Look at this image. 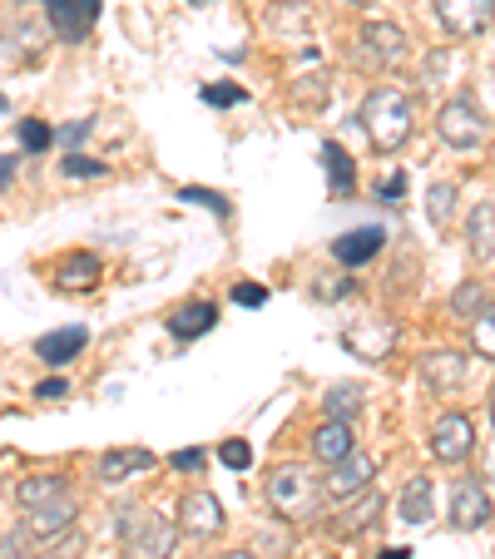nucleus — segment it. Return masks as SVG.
I'll list each match as a JSON object with an SVG mask.
<instances>
[{"label":"nucleus","mask_w":495,"mask_h":559,"mask_svg":"<svg viewBox=\"0 0 495 559\" xmlns=\"http://www.w3.org/2000/svg\"><path fill=\"white\" fill-rule=\"evenodd\" d=\"M55 139V129L45 124V119H21V148L25 154H45Z\"/></svg>","instance_id":"nucleus-31"},{"label":"nucleus","mask_w":495,"mask_h":559,"mask_svg":"<svg viewBox=\"0 0 495 559\" xmlns=\"http://www.w3.org/2000/svg\"><path fill=\"white\" fill-rule=\"evenodd\" d=\"M189 5H203V0H189Z\"/></svg>","instance_id":"nucleus-50"},{"label":"nucleus","mask_w":495,"mask_h":559,"mask_svg":"<svg viewBox=\"0 0 495 559\" xmlns=\"http://www.w3.org/2000/svg\"><path fill=\"white\" fill-rule=\"evenodd\" d=\"M11 174H15V158H11V154H0V189L11 183Z\"/></svg>","instance_id":"nucleus-43"},{"label":"nucleus","mask_w":495,"mask_h":559,"mask_svg":"<svg viewBox=\"0 0 495 559\" xmlns=\"http://www.w3.org/2000/svg\"><path fill=\"white\" fill-rule=\"evenodd\" d=\"M391 337H397V328H391V322H372V328H362V322H357V328L347 332V347H357L367 361H381V357H387V347H391Z\"/></svg>","instance_id":"nucleus-23"},{"label":"nucleus","mask_w":495,"mask_h":559,"mask_svg":"<svg viewBox=\"0 0 495 559\" xmlns=\"http://www.w3.org/2000/svg\"><path fill=\"white\" fill-rule=\"evenodd\" d=\"M233 302H238V307H263V302H268V287L238 283V287H233Z\"/></svg>","instance_id":"nucleus-40"},{"label":"nucleus","mask_w":495,"mask_h":559,"mask_svg":"<svg viewBox=\"0 0 495 559\" xmlns=\"http://www.w3.org/2000/svg\"><path fill=\"white\" fill-rule=\"evenodd\" d=\"M223 559H258V555H223Z\"/></svg>","instance_id":"nucleus-45"},{"label":"nucleus","mask_w":495,"mask_h":559,"mask_svg":"<svg viewBox=\"0 0 495 559\" xmlns=\"http://www.w3.org/2000/svg\"><path fill=\"white\" fill-rule=\"evenodd\" d=\"M352 55H357V64H367V70H397V64L406 60V31L391 21H372L357 31Z\"/></svg>","instance_id":"nucleus-4"},{"label":"nucleus","mask_w":495,"mask_h":559,"mask_svg":"<svg viewBox=\"0 0 495 559\" xmlns=\"http://www.w3.org/2000/svg\"><path fill=\"white\" fill-rule=\"evenodd\" d=\"M485 307H491V293H485V283H475V277H471V283L456 287V297H451V312L456 317H481Z\"/></svg>","instance_id":"nucleus-27"},{"label":"nucleus","mask_w":495,"mask_h":559,"mask_svg":"<svg viewBox=\"0 0 495 559\" xmlns=\"http://www.w3.org/2000/svg\"><path fill=\"white\" fill-rule=\"evenodd\" d=\"M0 115H5V95H0Z\"/></svg>","instance_id":"nucleus-48"},{"label":"nucleus","mask_w":495,"mask_h":559,"mask_svg":"<svg viewBox=\"0 0 495 559\" xmlns=\"http://www.w3.org/2000/svg\"><path fill=\"white\" fill-rule=\"evenodd\" d=\"M268 25H273L278 35L297 31V40H307V31H313V11H307L303 0H287V5H278V11H268Z\"/></svg>","instance_id":"nucleus-26"},{"label":"nucleus","mask_w":495,"mask_h":559,"mask_svg":"<svg viewBox=\"0 0 495 559\" xmlns=\"http://www.w3.org/2000/svg\"><path fill=\"white\" fill-rule=\"evenodd\" d=\"M422 381L432 391H456L465 381V357H461V352H446V347L441 352H426V357H422Z\"/></svg>","instance_id":"nucleus-16"},{"label":"nucleus","mask_w":495,"mask_h":559,"mask_svg":"<svg viewBox=\"0 0 495 559\" xmlns=\"http://www.w3.org/2000/svg\"><path fill=\"white\" fill-rule=\"evenodd\" d=\"M475 328H471V342H475V357H485V361H495V302L485 307L481 317H471Z\"/></svg>","instance_id":"nucleus-28"},{"label":"nucleus","mask_w":495,"mask_h":559,"mask_svg":"<svg viewBox=\"0 0 495 559\" xmlns=\"http://www.w3.org/2000/svg\"><path fill=\"white\" fill-rule=\"evenodd\" d=\"M465 238H471V253L495 263V199L475 203V213L465 218Z\"/></svg>","instance_id":"nucleus-20"},{"label":"nucleus","mask_w":495,"mask_h":559,"mask_svg":"<svg viewBox=\"0 0 495 559\" xmlns=\"http://www.w3.org/2000/svg\"><path fill=\"white\" fill-rule=\"evenodd\" d=\"M377 559H411V549H406V545H397V549H381Z\"/></svg>","instance_id":"nucleus-44"},{"label":"nucleus","mask_w":495,"mask_h":559,"mask_svg":"<svg viewBox=\"0 0 495 559\" xmlns=\"http://www.w3.org/2000/svg\"><path fill=\"white\" fill-rule=\"evenodd\" d=\"M35 396H45V402H60V396H70V381H40V386H35Z\"/></svg>","instance_id":"nucleus-41"},{"label":"nucleus","mask_w":495,"mask_h":559,"mask_svg":"<svg viewBox=\"0 0 495 559\" xmlns=\"http://www.w3.org/2000/svg\"><path fill=\"white\" fill-rule=\"evenodd\" d=\"M377 199L387 203V209H397V203L406 199V174H401V169H397V174H387V179L377 183Z\"/></svg>","instance_id":"nucleus-36"},{"label":"nucleus","mask_w":495,"mask_h":559,"mask_svg":"<svg viewBox=\"0 0 495 559\" xmlns=\"http://www.w3.org/2000/svg\"><path fill=\"white\" fill-rule=\"evenodd\" d=\"M213 322H219V307L213 302H184L179 312L169 317V337L193 342V337H203V332H213Z\"/></svg>","instance_id":"nucleus-18"},{"label":"nucleus","mask_w":495,"mask_h":559,"mask_svg":"<svg viewBox=\"0 0 495 559\" xmlns=\"http://www.w3.org/2000/svg\"><path fill=\"white\" fill-rule=\"evenodd\" d=\"M436 134H441L451 148H475V144L485 139V115H481V105H475V99H465V95L446 99L441 115H436Z\"/></svg>","instance_id":"nucleus-5"},{"label":"nucleus","mask_w":495,"mask_h":559,"mask_svg":"<svg viewBox=\"0 0 495 559\" xmlns=\"http://www.w3.org/2000/svg\"><path fill=\"white\" fill-rule=\"evenodd\" d=\"M436 21L451 40H475V35L491 31L495 0H436Z\"/></svg>","instance_id":"nucleus-6"},{"label":"nucleus","mask_w":495,"mask_h":559,"mask_svg":"<svg viewBox=\"0 0 495 559\" xmlns=\"http://www.w3.org/2000/svg\"><path fill=\"white\" fill-rule=\"evenodd\" d=\"M491 421H495V391H491Z\"/></svg>","instance_id":"nucleus-46"},{"label":"nucleus","mask_w":495,"mask_h":559,"mask_svg":"<svg viewBox=\"0 0 495 559\" xmlns=\"http://www.w3.org/2000/svg\"><path fill=\"white\" fill-rule=\"evenodd\" d=\"M169 465H174V471H184V475H193V471H203V465H209V451H199V445H189V451H174Z\"/></svg>","instance_id":"nucleus-38"},{"label":"nucleus","mask_w":495,"mask_h":559,"mask_svg":"<svg viewBox=\"0 0 495 559\" xmlns=\"http://www.w3.org/2000/svg\"><path fill=\"white\" fill-rule=\"evenodd\" d=\"M352 451V421H322L313 431V455L322 465H338Z\"/></svg>","instance_id":"nucleus-21"},{"label":"nucleus","mask_w":495,"mask_h":559,"mask_svg":"<svg viewBox=\"0 0 495 559\" xmlns=\"http://www.w3.org/2000/svg\"><path fill=\"white\" fill-rule=\"evenodd\" d=\"M322 412H327V421H352V416L362 412V386H352V381H338V386L322 396Z\"/></svg>","instance_id":"nucleus-25"},{"label":"nucleus","mask_w":495,"mask_h":559,"mask_svg":"<svg viewBox=\"0 0 495 559\" xmlns=\"http://www.w3.org/2000/svg\"><path fill=\"white\" fill-rule=\"evenodd\" d=\"M268 500H273V510L283 520L303 525V520H313L317 510H322V480H317L307 465H278V471L268 475Z\"/></svg>","instance_id":"nucleus-3"},{"label":"nucleus","mask_w":495,"mask_h":559,"mask_svg":"<svg viewBox=\"0 0 495 559\" xmlns=\"http://www.w3.org/2000/svg\"><path fill=\"white\" fill-rule=\"evenodd\" d=\"M119 559H169L179 545V525L149 506H119L115 510Z\"/></svg>","instance_id":"nucleus-1"},{"label":"nucleus","mask_w":495,"mask_h":559,"mask_svg":"<svg viewBox=\"0 0 495 559\" xmlns=\"http://www.w3.org/2000/svg\"><path fill=\"white\" fill-rule=\"evenodd\" d=\"M179 199L193 203V209H209L213 218H228V203H223V193H213V189H184Z\"/></svg>","instance_id":"nucleus-34"},{"label":"nucleus","mask_w":495,"mask_h":559,"mask_svg":"<svg viewBox=\"0 0 495 559\" xmlns=\"http://www.w3.org/2000/svg\"><path fill=\"white\" fill-rule=\"evenodd\" d=\"M223 525H228V515H223V506L209 496V490H189L179 506V530L193 539H213L223 535Z\"/></svg>","instance_id":"nucleus-8"},{"label":"nucleus","mask_w":495,"mask_h":559,"mask_svg":"<svg viewBox=\"0 0 495 559\" xmlns=\"http://www.w3.org/2000/svg\"><path fill=\"white\" fill-rule=\"evenodd\" d=\"M377 510H381V496H367V500H362V510L352 506V510H347V520H338L332 530H338V535H357V530H367L372 520H377Z\"/></svg>","instance_id":"nucleus-29"},{"label":"nucleus","mask_w":495,"mask_h":559,"mask_svg":"<svg viewBox=\"0 0 495 559\" xmlns=\"http://www.w3.org/2000/svg\"><path fill=\"white\" fill-rule=\"evenodd\" d=\"M45 15H50V31L60 40L80 45L99 21V0H45Z\"/></svg>","instance_id":"nucleus-7"},{"label":"nucleus","mask_w":495,"mask_h":559,"mask_svg":"<svg viewBox=\"0 0 495 559\" xmlns=\"http://www.w3.org/2000/svg\"><path fill=\"white\" fill-rule=\"evenodd\" d=\"M381 243H387V233H381L377 223H367V228L342 233L338 243H332V258H338V263H347V267H357V263H367V258H377Z\"/></svg>","instance_id":"nucleus-15"},{"label":"nucleus","mask_w":495,"mask_h":559,"mask_svg":"<svg viewBox=\"0 0 495 559\" xmlns=\"http://www.w3.org/2000/svg\"><path fill=\"white\" fill-rule=\"evenodd\" d=\"M158 455L144 451V445H125V451H105L99 455V480L105 486H119V480H134V475L154 471Z\"/></svg>","instance_id":"nucleus-12"},{"label":"nucleus","mask_w":495,"mask_h":559,"mask_svg":"<svg viewBox=\"0 0 495 559\" xmlns=\"http://www.w3.org/2000/svg\"><path fill=\"white\" fill-rule=\"evenodd\" d=\"M451 209H456V189L451 183H432V193H426V218L441 228V223L451 218Z\"/></svg>","instance_id":"nucleus-30"},{"label":"nucleus","mask_w":495,"mask_h":559,"mask_svg":"<svg viewBox=\"0 0 495 559\" xmlns=\"http://www.w3.org/2000/svg\"><path fill=\"white\" fill-rule=\"evenodd\" d=\"M293 95L303 99V105H322L327 99V70H307L303 80L293 85Z\"/></svg>","instance_id":"nucleus-33"},{"label":"nucleus","mask_w":495,"mask_h":559,"mask_svg":"<svg viewBox=\"0 0 495 559\" xmlns=\"http://www.w3.org/2000/svg\"><path fill=\"white\" fill-rule=\"evenodd\" d=\"M347 5H372V0H347Z\"/></svg>","instance_id":"nucleus-47"},{"label":"nucleus","mask_w":495,"mask_h":559,"mask_svg":"<svg viewBox=\"0 0 495 559\" xmlns=\"http://www.w3.org/2000/svg\"><path fill=\"white\" fill-rule=\"evenodd\" d=\"M74 515H80L74 496H55V500H45V506L31 510L25 530H31L35 539H60V535H70V530H74Z\"/></svg>","instance_id":"nucleus-11"},{"label":"nucleus","mask_w":495,"mask_h":559,"mask_svg":"<svg viewBox=\"0 0 495 559\" xmlns=\"http://www.w3.org/2000/svg\"><path fill=\"white\" fill-rule=\"evenodd\" d=\"M15 5H31V0H15Z\"/></svg>","instance_id":"nucleus-49"},{"label":"nucleus","mask_w":495,"mask_h":559,"mask_svg":"<svg viewBox=\"0 0 495 559\" xmlns=\"http://www.w3.org/2000/svg\"><path fill=\"white\" fill-rule=\"evenodd\" d=\"M327 283L317 287V297H322V302H338V297H347L352 293V277H338V273H322Z\"/></svg>","instance_id":"nucleus-39"},{"label":"nucleus","mask_w":495,"mask_h":559,"mask_svg":"<svg viewBox=\"0 0 495 559\" xmlns=\"http://www.w3.org/2000/svg\"><path fill=\"white\" fill-rule=\"evenodd\" d=\"M219 455H223V465H228V471H248V465H254V445H248V441H228Z\"/></svg>","instance_id":"nucleus-37"},{"label":"nucleus","mask_w":495,"mask_h":559,"mask_svg":"<svg viewBox=\"0 0 495 559\" xmlns=\"http://www.w3.org/2000/svg\"><path fill=\"white\" fill-rule=\"evenodd\" d=\"M491 520V496L475 480H456L451 490V525L456 530H481Z\"/></svg>","instance_id":"nucleus-13"},{"label":"nucleus","mask_w":495,"mask_h":559,"mask_svg":"<svg viewBox=\"0 0 495 559\" xmlns=\"http://www.w3.org/2000/svg\"><path fill=\"white\" fill-rule=\"evenodd\" d=\"M411 124H416V109H411V95H401L397 85H377L362 99V129H367L377 154H397L411 139Z\"/></svg>","instance_id":"nucleus-2"},{"label":"nucleus","mask_w":495,"mask_h":559,"mask_svg":"<svg viewBox=\"0 0 495 559\" xmlns=\"http://www.w3.org/2000/svg\"><path fill=\"white\" fill-rule=\"evenodd\" d=\"M243 99H248V95H243L233 80H223V85H209V90H203V105H209V109H228V105H243Z\"/></svg>","instance_id":"nucleus-35"},{"label":"nucleus","mask_w":495,"mask_h":559,"mask_svg":"<svg viewBox=\"0 0 495 559\" xmlns=\"http://www.w3.org/2000/svg\"><path fill=\"white\" fill-rule=\"evenodd\" d=\"M372 475H377V465H372V455L347 451L338 465H332V475H327V480H322V496H338V500H347V496H357V490H372Z\"/></svg>","instance_id":"nucleus-10"},{"label":"nucleus","mask_w":495,"mask_h":559,"mask_svg":"<svg viewBox=\"0 0 495 559\" xmlns=\"http://www.w3.org/2000/svg\"><path fill=\"white\" fill-rule=\"evenodd\" d=\"M322 169H327V193H332V199H347V193L357 189V169H352L347 148H342L338 139L322 144Z\"/></svg>","instance_id":"nucleus-17"},{"label":"nucleus","mask_w":495,"mask_h":559,"mask_svg":"<svg viewBox=\"0 0 495 559\" xmlns=\"http://www.w3.org/2000/svg\"><path fill=\"white\" fill-rule=\"evenodd\" d=\"M64 179H105L109 164H99V158H85V154H64Z\"/></svg>","instance_id":"nucleus-32"},{"label":"nucleus","mask_w":495,"mask_h":559,"mask_svg":"<svg viewBox=\"0 0 495 559\" xmlns=\"http://www.w3.org/2000/svg\"><path fill=\"white\" fill-rule=\"evenodd\" d=\"M55 496H70V486H64V475H25L21 486H15V500H21L25 510L45 506V500Z\"/></svg>","instance_id":"nucleus-24"},{"label":"nucleus","mask_w":495,"mask_h":559,"mask_svg":"<svg viewBox=\"0 0 495 559\" xmlns=\"http://www.w3.org/2000/svg\"><path fill=\"white\" fill-rule=\"evenodd\" d=\"M90 134V119H74V124H64L60 129V139H64V144H80V139H85Z\"/></svg>","instance_id":"nucleus-42"},{"label":"nucleus","mask_w":495,"mask_h":559,"mask_svg":"<svg viewBox=\"0 0 495 559\" xmlns=\"http://www.w3.org/2000/svg\"><path fill=\"white\" fill-rule=\"evenodd\" d=\"M85 342H90L85 328H55L35 342V357H40L45 367H64V361H74L80 352H85Z\"/></svg>","instance_id":"nucleus-14"},{"label":"nucleus","mask_w":495,"mask_h":559,"mask_svg":"<svg viewBox=\"0 0 495 559\" xmlns=\"http://www.w3.org/2000/svg\"><path fill=\"white\" fill-rule=\"evenodd\" d=\"M397 515L406 520V525H426V520L436 515V490L426 475H416V480H406V490L397 496Z\"/></svg>","instance_id":"nucleus-19"},{"label":"nucleus","mask_w":495,"mask_h":559,"mask_svg":"<svg viewBox=\"0 0 495 559\" xmlns=\"http://www.w3.org/2000/svg\"><path fill=\"white\" fill-rule=\"evenodd\" d=\"M64 293H80V287H95L99 283V258L95 253H70L60 267H55Z\"/></svg>","instance_id":"nucleus-22"},{"label":"nucleus","mask_w":495,"mask_h":559,"mask_svg":"<svg viewBox=\"0 0 495 559\" xmlns=\"http://www.w3.org/2000/svg\"><path fill=\"white\" fill-rule=\"evenodd\" d=\"M471 445H475V426H471V416L446 412L441 421L432 426V455H436V461L456 465V461H465V455H471Z\"/></svg>","instance_id":"nucleus-9"}]
</instances>
